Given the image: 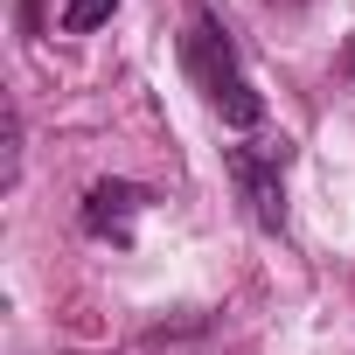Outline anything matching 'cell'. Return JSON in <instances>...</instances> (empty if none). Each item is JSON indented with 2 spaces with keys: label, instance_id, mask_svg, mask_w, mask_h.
<instances>
[{
  "label": "cell",
  "instance_id": "4",
  "mask_svg": "<svg viewBox=\"0 0 355 355\" xmlns=\"http://www.w3.org/2000/svg\"><path fill=\"white\" fill-rule=\"evenodd\" d=\"M112 8H119V0H63V28L70 35H84V28H98V21H112Z\"/></svg>",
  "mask_w": 355,
  "mask_h": 355
},
{
  "label": "cell",
  "instance_id": "3",
  "mask_svg": "<svg viewBox=\"0 0 355 355\" xmlns=\"http://www.w3.org/2000/svg\"><path fill=\"white\" fill-rule=\"evenodd\" d=\"M146 209V189L139 182H98L84 196V230L91 237H112V244H132V216Z\"/></svg>",
  "mask_w": 355,
  "mask_h": 355
},
{
  "label": "cell",
  "instance_id": "1",
  "mask_svg": "<svg viewBox=\"0 0 355 355\" xmlns=\"http://www.w3.org/2000/svg\"><path fill=\"white\" fill-rule=\"evenodd\" d=\"M182 63H189V77H196L202 105H209L223 125L251 132V125L265 119V98L251 91V77H244V63H237V49H230V35H223V21H216V15H202V8H196V21H189V35H182Z\"/></svg>",
  "mask_w": 355,
  "mask_h": 355
},
{
  "label": "cell",
  "instance_id": "2",
  "mask_svg": "<svg viewBox=\"0 0 355 355\" xmlns=\"http://www.w3.org/2000/svg\"><path fill=\"white\" fill-rule=\"evenodd\" d=\"M293 146L286 139H251V146H230V182L244 189L251 216L265 230H286V196H279V174H286Z\"/></svg>",
  "mask_w": 355,
  "mask_h": 355
}]
</instances>
